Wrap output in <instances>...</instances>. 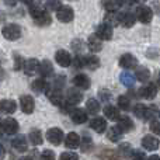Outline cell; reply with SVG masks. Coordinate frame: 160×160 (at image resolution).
<instances>
[{"instance_id":"49","label":"cell","mask_w":160,"mask_h":160,"mask_svg":"<svg viewBox=\"0 0 160 160\" xmlns=\"http://www.w3.org/2000/svg\"><path fill=\"white\" fill-rule=\"evenodd\" d=\"M100 94H101V100H104V101H107L108 98H111V93H108V91H105V90L100 91Z\"/></svg>"},{"instance_id":"42","label":"cell","mask_w":160,"mask_h":160,"mask_svg":"<svg viewBox=\"0 0 160 160\" xmlns=\"http://www.w3.org/2000/svg\"><path fill=\"white\" fill-rule=\"evenodd\" d=\"M59 160H79V156L73 152H63Z\"/></svg>"},{"instance_id":"53","label":"cell","mask_w":160,"mask_h":160,"mask_svg":"<svg viewBox=\"0 0 160 160\" xmlns=\"http://www.w3.org/2000/svg\"><path fill=\"white\" fill-rule=\"evenodd\" d=\"M3 78H4V70H3V69H0V80H2Z\"/></svg>"},{"instance_id":"3","label":"cell","mask_w":160,"mask_h":160,"mask_svg":"<svg viewBox=\"0 0 160 160\" xmlns=\"http://www.w3.org/2000/svg\"><path fill=\"white\" fill-rule=\"evenodd\" d=\"M2 34L8 41H17V39L21 37V28L17 24H7L3 27Z\"/></svg>"},{"instance_id":"2","label":"cell","mask_w":160,"mask_h":160,"mask_svg":"<svg viewBox=\"0 0 160 160\" xmlns=\"http://www.w3.org/2000/svg\"><path fill=\"white\" fill-rule=\"evenodd\" d=\"M47 97L49 98V101L52 102V104L58 105V107H63L65 102H66V98L63 97L61 88L55 87V86H53L52 88H48L47 90Z\"/></svg>"},{"instance_id":"58","label":"cell","mask_w":160,"mask_h":160,"mask_svg":"<svg viewBox=\"0 0 160 160\" xmlns=\"http://www.w3.org/2000/svg\"><path fill=\"white\" fill-rule=\"evenodd\" d=\"M159 115H160V111H159Z\"/></svg>"},{"instance_id":"48","label":"cell","mask_w":160,"mask_h":160,"mask_svg":"<svg viewBox=\"0 0 160 160\" xmlns=\"http://www.w3.org/2000/svg\"><path fill=\"white\" fill-rule=\"evenodd\" d=\"M75 66L76 68H83L84 66V58H82V56H76L75 58Z\"/></svg>"},{"instance_id":"19","label":"cell","mask_w":160,"mask_h":160,"mask_svg":"<svg viewBox=\"0 0 160 160\" xmlns=\"http://www.w3.org/2000/svg\"><path fill=\"white\" fill-rule=\"evenodd\" d=\"M70 118H72V121L75 122V124H84V122L87 121V114H86V111L82 110V108H75V110H72V112H70Z\"/></svg>"},{"instance_id":"43","label":"cell","mask_w":160,"mask_h":160,"mask_svg":"<svg viewBox=\"0 0 160 160\" xmlns=\"http://www.w3.org/2000/svg\"><path fill=\"white\" fill-rule=\"evenodd\" d=\"M131 160H146V155H145V152H141V150H132Z\"/></svg>"},{"instance_id":"38","label":"cell","mask_w":160,"mask_h":160,"mask_svg":"<svg viewBox=\"0 0 160 160\" xmlns=\"http://www.w3.org/2000/svg\"><path fill=\"white\" fill-rule=\"evenodd\" d=\"M107 24H110L111 27H114V25H118L119 24V17L118 14H115V11H108V14L105 16V21Z\"/></svg>"},{"instance_id":"16","label":"cell","mask_w":160,"mask_h":160,"mask_svg":"<svg viewBox=\"0 0 160 160\" xmlns=\"http://www.w3.org/2000/svg\"><path fill=\"white\" fill-rule=\"evenodd\" d=\"M90 127H91V129H94L97 133H102L105 129H107V121H105V118L96 117V118L91 119Z\"/></svg>"},{"instance_id":"30","label":"cell","mask_w":160,"mask_h":160,"mask_svg":"<svg viewBox=\"0 0 160 160\" xmlns=\"http://www.w3.org/2000/svg\"><path fill=\"white\" fill-rule=\"evenodd\" d=\"M124 6V0H107L105 2V10L107 11H118Z\"/></svg>"},{"instance_id":"36","label":"cell","mask_w":160,"mask_h":160,"mask_svg":"<svg viewBox=\"0 0 160 160\" xmlns=\"http://www.w3.org/2000/svg\"><path fill=\"white\" fill-rule=\"evenodd\" d=\"M28 11H30V14H31V17L32 18H37L38 16H41L44 11H47L42 6H39V4H32V3H30V7H28Z\"/></svg>"},{"instance_id":"13","label":"cell","mask_w":160,"mask_h":160,"mask_svg":"<svg viewBox=\"0 0 160 160\" xmlns=\"http://www.w3.org/2000/svg\"><path fill=\"white\" fill-rule=\"evenodd\" d=\"M24 72L27 73L28 76L31 75H35V73H38V69H39V62L37 61L35 58H31V59H27V61L24 62Z\"/></svg>"},{"instance_id":"29","label":"cell","mask_w":160,"mask_h":160,"mask_svg":"<svg viewBox=\"0 0 160 160\" xmlns=\"http://www.w3.org/2000/svg\"><path fill=\"white\" fill-rule=\"evenodd\" d=\"M31 87H32V90L37 91V93H42V91L48 90V83L44 78H41V79L34 80V83L31 84Z\"/></svg>"},{"instance_id":"18","label":"cell","mask_w":160,"mask_h":160,"mask_svg":"<svg viewBox=\"0 0 160 160\" xmlns=\"http://www.w3.org/2000/svg\"><path fill=\"white\" fill-rule=\"evenodd\" d=\"M11 145H13L14 149L20 153L25 152V150L28 149V141L25 139L24 135H20V136H17V138H14L13 142H11Z\"/></svg>"},{"instance_id":"23","label":"cell","mask_w":160,"mask_h":160,"mask_svg":"<svg viewBox=\"0 0 160 160\" xmlns=\"http://www.w3.org/2000/svg\"><path fill=\"white\" fill-rule=\"evenodd\" d=\"M82 101V93L78 91L76 88H70L68 91V96H66V102L69 105H76Z\"/></svg>"},{"instance_id":"1","label":"cell","mask_w":160,"mask_h":160,"mask_svg":"<svg viewBox=\"0 0 160 160\" xmlns=\"http://www.w3.org/2000/svg\"><path fill=\"white\" fill-rule=\"evenodd\" d=\"M133 112L142 121H149V119L153 118L155 115V108L150 107V105H143V104H136L135 108H133Z\"/></svg>"},{"instance_id":"17","label":"cell","mask_w":160,"mask_h":160,"mask_svg":"<svg viewBox=\"0 0 160 160\" xmlns=\"http://www.w3.org/2000/svg\"><path fill=\"white\" fill-rule=\"evenodd\" d=\"M17 110V102L14 100H2L0 101V111L4 114H14Z\"/></svg>"},{"instance_id":"24","label":"cell","mask_w":160,"mask_h":160,"mask_svg":"<svg viewBox=\"0 0 160 160\" xmlns=\"http://www.w3.org/2000/svg\"><path fill=\"white\" fill-rule=\"evenodd\" d=\"M73 84L79 88H88L90 87V79H88V76L79 73V75H76L73 78Z\"/></svg>"},{"instance_id":"12","label":"cell","mask_w":160,"mask_h":160,"mask_svg":"<svg viewBox=\"0 0 160 160\" xmlns=\"http://www.w3.org/2000/svg\"><path fill=\"white\" fill-rule=\"evenodd\" d=\"M159 139L156 138V136H153V135H146V136H143L142 138V146H143V149H146V150H156L159 148Z\"/></svg>"},{"instance_id":"10","label":"cell","mask_w":160,"mask_h":160,"mask_svg":"<svg viewBox=\"0 0 160 160\" xmlns=\"http://www.w3.org/2000/svg\"><path fill=\"white\" fill-rule=\"evenodd\" d=\"M55 61L58 62L59 66L68 68V66H70V63H72V56H70V53L68 52V51L59 49L55 55Z\"/></svg>"},{"instance_id":"22","label":"cell","mask_w":160,"mask_h":160,"mask_svg":"<svg viewBox=\"0 0 160 160\" xmlns=\"http://www.w3.org/2000/svg\"><path fill=\"white\" fill-rule=\"evenodd\" d=\"M87 47L91 52H100L102 48V39H100L97 35H90L87 39Z\"/></svg>"},{"instance_id":"6","label":"cell","mask_w":160,"mask_h":160,"mask_svg":"<svg viewBox=\"0 0 160 160\" xmlns=\"http://www.w3.org/2000/svg\"><path fill=\"white\" fill-rule=\"evenodd\" d=\"M96 35L100 39H102V41H110V39L112 38V35H114V30H112V27H111L110 24L102 22V24H100L98 27H97Z\"/></svg>"},{"instance_id":"57","label":"cell","mask_w":160,"mask_h":160,"mask_svg":"<svg viewBox=\"0 0 160 160\" xmlns=\"http://www.w3.org/2000/svg\"><path fill=\"white\" fill-rule=\"evenodd\" d=\"M159 79H160V73H159Z\"/></svg>"},{"instance_id":"8","label":"cell","mask_w":160,"mask_h":160,"mask_svg":"<svg viewBox=\"0 0 160 160\" xmlns=\"http://www.w3.org/2000/svg\"><path fill=\"white\" fill-rule=\"evenodd\" d=\"M20 107H21L22 112L32 114L34 110H35V100H34L31 96L24 94V96L20 97Z\"/></svg>"},{"instance_id":"41","label":"cell","mask_w":160,"mask_h":160,"mask_svg":"<svg viewBox=\"0 0 160 160\" xmlns=\"http://www.w3.org/2000/svg\"><path fill=\"white\" fill-rule=\"evenodd\" d=\"M39 160H55V153L49 149H45L44 152L41 153V158Z\"/></svg>"},{"instance_id":"4","label":"cell","mask_w":160,"mask_h":160,"mask_svg":"<svg viewBox=\"0 0 160 160\" xmlns=\"http://www.w3.org/2000/svg\"><path fill=\"white\" fill-rule=\"evenodd\" d=\"M135 16H136V20H139L141 22L149 24L153 18V11H152V8L148 7V6H139V7L136 8Z\"/></svg>"},{"instance_id":"40","label":"cell","mask_w":160,"mask_h":160,"mask_svg":"<svg viewBox=\"0 0 160 160\" xmlns=\"http://www.w3.org/2000/svg\"><path fill=\"white\" fill-rule=\"evenodd\" d=\"M80 148H82L83 152H88V150H91V148H93V142H91L90 136H84V138L80 141Z\"/></svg>"},{"instance_id":"20","label":"cell","mask_w":160,"mask_h":160,"mask_svg":"<svg viewBox=\"0 0 160 160\" xmlns=\"http://www.w3.org/2000/svg\"><path fill=\"white\" fill-rule=\"evenodd\" d=\"M38 73L42 76V78H48L53 73V65L51 63L48 59H44L42 62H39V69Z\"/></svg>"},{"instance_id":"11","label":"cell","mask_w":160,"mask_h":160,"mask_svg":"<svg viewBox=\"0 0 160 160\" xmlns=\"http://www.w3.org/2000/svg\"><path fill=\"white\" fill-rule=\"evenodd\" d=\"M139 94H141V97H143V98L146 100H152L156 97V94H158V87H156L155 83H149V84L143 86V87L139 90Z\"/></svg>"},{"instance_id":"45","label":"cell","mask_w":160,"mask_h":160,"mask_svg":"<svg viewBox=\"0 0 160 160\" xmlns=\"http://www.w3.org/2000/svg\"><path fill=\"white\" fill-rule=\"evenodd\" d=\"M150 131L160 136V121H158V119H152V121H150Z\"/></svg>"},{"instance_id":"50","label":"cell","mask_w":160,"mask_h":160,"mask_svg":"<svg viewBox=\"0 0 160 160\" xmlns=\"http://www.w3.org/2000/svg\"><path fill=\"white\" fill-rule=\"evenodd\" d=\"M4 156H6V152H4V148L0 145V160H3L4 159Z\"/></svg>"},{"instance_id":"7","label":"cell","mask_w":160,"mask_h":160,"mask_svg":"<svg viewBox=\"0 0 160 160\" xmlns=\"http://www.w3.org/2000/svg\"><path fill=\"white\" fill-rule=\"evenodd\" d=\"M47 141L49 142V143L55 145V146L61 145L62 141H63V132H62L61 128H51V129H48Z\"/></svg>"},{"instance_id":"54","label":"cell","mask_w":160,"mask_h":160,"mask_svg":"<svg viewBox=\"0 0 160 160\" xmlns=\"http://www.w3.org/2000/svg\"><path fill=\"white\" fill-rule=\"evenodd\" d=\"M20 160H34L32 158H30V156H24V158H21Z\"/></svg>"},{"instance_id":"44","label":"cell","mask_w":160,"mask_h":160,"mask_svg":"<svg viewBox=\"0 0 160 160\" xmlns=\"http://www.w3.org/2000/svg\"><path fill=\"white\" fill-rule=\"evenodd\" d=\"M24 59L21 58L20 55H14V69L16 70H20L21 68H24Z\"/></svg>"},{"instance_id":"31","label":"cell","mask_w":160,"mask_h":160,"mask_svg":"<svg viewBox=\"0 0 160 160\" xmlns=\"http://www.w3.org/2000/svg\"><path fill=\"white\" fill-rule=\"evenodd\" d=\"M84 66H87L88 69L94 70L100 66V59L96 55H88L84 58Z\"/></svg>"},{"instance_id":"56","label":"cell","mask_w":160,"mask_h":160,"mask_svg":"<svg viewBox=\"0 0 160 160\" xmlns=\"http://www.w3.org/2000/svg\"><path fill=\"white\" fill-rule=\"evenodd\" d=\"M20 2H22V3H32V0H20Z\"/></svg>"},{"instance_id":"46","label":"cell","mask_w":160,"mask_h":160,"mask_svg":"<svg viewBox=\"0 0 160 160\" xmlns=\"http://www.w3.org/2000/svg\"><path fill=\"white\" fill-rule=\"evenodd\" d=\"M61 6H62L61 0H48V3H47V7L49 10H58Z\"/></svg>"},{"instance_id":"14","label":"cell","mask_w":160,"mask_h":160,"mask_svg":"<svg viewBox=\"0 0 160 160\" xmlns=\"http://www.w3.org/2000/svg\"><path fill=\"white\" fill-rule=\"evenodd\" d=\"M118 17H119V24L124 25V27H127V28L132 27L136 21V16L132 14V13H129V11H125V13L118 14Z\"/></svg>"},{"instance_id":"9","label":"cell","mask_w":160,"mask_h":160,"mask_svg":"<svg viewBox=\"0 0 160 160\" xmlns=\"http://www.w3.org/2000/svg\"><path fill=\"white\" fill-rule=\"evenodd\" d=\"M119 66H122L124 69H133L138 66V59L132 53H124L119 58Z\"/></svg>"},{"instance_id":"39","label":"cell","mask_w":160,"mask_h":160,"mask_svg":"<svg viewBox=\"0 0 160 160\" xmlns=\"http://www.w3.org/2000/svg\"><path fill=\"white\" fill-rule=\"evenodd\" d=\"M118 107H121V110L128 111L131 110V100L128 96H119L118 97Z\"/></svg>"},{"instance_id":"27","label":"cell","mask_w":160,"mask_h":160,"mask_svg":"<svg viewBox=\"0 0 160 160\" xmlns=\"http://www.w3.org/2000/svg\"><path fill=\"white\" fill-rule=\"evenodd\" d=\"M28 139L31 141V143L35 145V146H38V145H41L42 142H44V139H42V133L39 129H37V128H34V129L30 131V133H28Z\"/></svg>"},{"instance_id":"51","label":"cell","mask_w":160,"mask_h":160,"mask_svg":"<svg viewBox=\"0 0 160 160\" xmlns=\"http://www.w3.org/2000/svg\"><path fill=\"white\" fill-rule=\"evenodd\" d=\"M148 160H160V156H158V155H153V156H150Z\"/></svg>"},{"instance_id":"37","label":"cell","mask_w":160,"mask_h":160,"mask_svg":"<svg viewBox=\"0 0 160 160\" xmlns=\"http://www.w3.org/2000/svg\"><path fill=\"white\" fill-rule=\"evenodd\" d=\"M118 152L122 158L125 159H131V155H132V148H131L129 143H121L118 148Z\"/></svg>"},{"instance_id":"32","label":"cell","mask_w":160,"mask_h":160,"mask_svg":"<svg viewBox=\"0 0 160 160\" xmlns=\"http://www.w3.org/2000/svg\"><path fill=\"white\" fill-rule=\"evenodd\" d=\"M136 79L139 80V82H148L149 80V78H150V72H149V69L148 68H145V66H141V68H138L136 69Z\"/></svg>"},{"instance_id":"28","label":"cell","mask_w":160,"mask_h":160,"mask_svg":"<svg viewBox=\"0 0 160 160\" xmlns=\"http://www.w3.org/2000/svg\"><path fill=\"white\" fill-rule=\"evenodd\" d=\"M122 131L119 129L118 127H111L110 129H108V132H107V138L110 139L111 142H118L119 139L122 138Z\"/></svg>"},{"instance_id":"47","label":"cell","mask_w":160,"mask_h":160,"mask_svg":"<svg viewBox=\"0 0 160 160\" xmlns=\"http://www.w3.org/2000/svg\"><path fill=\"white\" fill-rule=\"evenodd\" d=\"M102 160H121V159H118L114 153H111V150H110V152H107V153L102 155Z\"/></svg>"},{"instance_id":"34","label":"cell","mask_w":160,"mask_h":160,"mask_svg":"<svg viewBox=\"0 0 160 160\" xmlns=\"http://www.w3.org/2000/svg\"><path fill=\"white\" fill-rule=\"evenodd\" d=\"M119 80H121V83L124 86H127V87H132V86L135 84V78H133V75H132V73H129V72L121 73Z\"/></svg>"},{"instance_id":"26","label":"cell","mask_w":160,"mask_h":160,"mask_svg":"<svg viewBox=\"0 0 160 160\" xmlns=\"http://www.w3.org/2000/svg\"><path fill=\"white\" fill-rule=\"evenodd\" d=\"M104 115L105 118L111 119V121H118L119 118V110L117 107H114V105H105L104 107Z\"/></svg>"},{"instance_id":"52","label":"cell","mask_w":160,"mask_h":160,"mask_svg":"<svg viewBox=\"0 0 160 160\" xmlns=\"http://www.w3.org/2000/svg\"><path fill=\"white\" fill-rule=\"evenodd\" d=\"M3 133H6L4 128H3V124H0V136H3Z\"/></svg>"},{"instance_id":"5","label":"cell","mask_w":160,"mask_h":160,"mask_svg":"<svg viewBox=\"0 0 160 160\" xmlns=\"http://www.w3.org/2000/svg\"><path fill=\"white\" fill-rule=\"evenodd\" d=\"M56 17L61 22H70L75 17V11L70 6H61L56 10Z\"/></svg>"},{"instance_id":"21","label":"cell","mask_w":160,"mask_h":160,"mask_svg":"<svg viewBox=\"0 0 160 160\" xmlns=\"http://www.w3.org/2000/svg\"><path fill=\"white\" fill-rule=\"evenodd\" d=\"M3 128H4V132L8 135H14L18 131V122L14 118H6L3 122Z\"/></svg>"},{"instance_id":"55","label":"cell","mask_w":160,"mask_h":160,"mask_svg":"<svg viewBox=\"0 0 160 160\" xmlns=\"http://www.w3.org/2000/svg\"><path fill=\"white\" fill-rule=\"evenodd\" d=\"M131 2H136V3H145L146 0H131Z\"/></svg>"},{"instance_id":"33","label":"cell","mask_w":160,"mask_h":160,"mask_svg":"<svg viewBox=\"0 0 160 160\" xmlns=\"http://www.w3.org/2000/svg\"><path fill=\"white\" fill-rule=\"evenodd\" d=\"M34 21H35L37 24L39 25V27H47V25L51 24L52 18H51V16L48 14V11H44L41 16H38L37 18H34Z\"/></svg>"},{"instance_id":"15","label":"cell","mask_w":160,"mask_h":160,"mask_svg":"<svg viewBox=\"0 0 160 160\" xmlns=\"http://www.w3.org/2000/svg\"><path fill=\"white\" fill-rule=\"evenodd\" d=\"M80 136L76 132H69L65 138V146L69 148V149H76L80 146Z\"/></svg>"},{"instance_id":"35","label":"cell","mask_w":160,"mask_h":160,"mask_svg":"<svg viewBox=\"0 0 160 160\" xmlns=\"http://www.w3.org/2000/svg\"><path fill=\"white\" fill-rule=\"evenodd\" d=\"M86 108H87V112L96 115V114L100 111V102L94 98H90V100H87V102H86Z\"/></svg>"},{"instance_id":"25","label":"cell","mask_w":160,"mask_h":160,"mask_svg":"<svg viewBox=\"0 0 160 160\" xmlns=\"http://www.w3.org/2000/svg\"><path fill=\"white\" fill-rule=\"evenodd\" d=\"M117 127H118L122 132H129V131L133 129V122L129 117H119Z\"/></svg>"}]
</instances>
